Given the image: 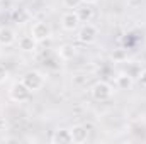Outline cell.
Listing matches in <instances>:
<instances>
[{
    "mask_svg": "<svg viewBox=\"0 0 146 144\" xmlns=\"http://www.w3.org/2000/svg\"><path fill=\"white\" fill-rule=\"evenodd\" d=\"M31 92H37V90H41L42 87H44V83H46V78H44V75L42 73L36 71V70H31V71H26L22 75V80H21Z\"/></svg>",
    "mask_w": 146,
    "mask_h": 144,
    "instance_id": "6da1fadb",
    "label": "cell"
},
{
    "mask_svg": "<svg viewBox=\"0 0 146 144\" xmlns=\"http://www.w3.org/2000/svg\"><path fill=\"white\" fill-rule=\"evenodd\" d=\"M9 97H10V100L15 102V104H24V102H27V100L31 98V90H29L22 81H17V83H14V85L10 87Z\"/></svg>",
    "mask_w": 146,
    "mask_h": 144,
    "instance_id": "7a4b0ae2",
    "label": "cell"
},
{
    "mask_svg": "<svg viewBox=\"0 0 146 144\" xmlns=\"http://www.w3.org/2000/svg\"><path fill=\"white\" fill-rule=\"evenodd\" d=\"M112 87H110L107 81H97L92 88H90V93H92V98L97 100V102H107L110 97H112Z\"/></svg>",
    "mask_w": 146,
    "mask_h": 144,
    "instance_id": "3957f363",
    "label": "cell"
},
{
    "mask_svg": "<svg viewBox=\"0 0 146 144\" xmlns=\"http://www.w3.org/2000/svg\"><path fill=\"white\" fill-rule=\"evenodd\" d=\"M97 36H99V29H97V26H94V24H90V22L83 24L82 29L78 31V41L83 42V44H92V42H95V41H97Z\"/></svg>",
    "mask_w": 146,
    "mask_h": 144,
    "instance_id": "277c9868",
    "label": "cell"
},
{
    "mask_svg": "<svg viewBox=\"0 0 146 144\" xmlns=\"http://www.w3.org/2000/svg\"><path fill=\"white\" fill-rule=\"evenodd\" d=\"M31 36L36 39L37 42H41V41H46V39H49L51 37V27H49V24L48 22H34L33 24V29H31Z\"/></svg>",
    "mask_w": 146,
    "mask_h": 144,
    "instance_id": "5b68a950",
    "label": "cell"
},
{
    "mask_svg": "<svg viewBox=\"0 0 146 144\" xmlns=\"http://www.w3.org/2000/svg\"><path fill=\"white\" fill-rule=\"evenodd\" d=\"M70 134H72V143L75 144H83L88 139V129L82 124H76V126L70 127Z\"/></svg>",
    "mask_w": 146,
    "mask_h": 144,
    "instance_id": "8992f818",
    "label": "cell"
},
{
    "mask_svg": "<svg viewBox=\"0 0 146 144\" xmlns=\"http://www.w3.org/2000/svg\"><path fill=\"white\" fill-rule=\"evenodd\" d=\"M78 26H80V20H78L76 14H75L73 10H72V12L63 14V17H61V27H63L65 31L73 32V31H76V29H78Z\"/></svg>",
    "mask_w": 146,
    "mask_h": 144,
    "instance_id": "52a82bcc",
    "label": "cell"
},
{
    "mask_svg": "<svg viewBox=\"0 0 146 144\" xmlns=\"http://www.w3.org/2000/svg\"><path fill=\"white\" fill-rule=\"evenodd\" d=\"M75 14H76V17H78L80 22L87 24V22H90L92 17H94V9H92L88 3H82L78 9H75Z\"/></svg>",
    "mask_w": 146,
    "mask_h": 144,
    "instance_id": "ba28073f",
    "label": "cell"
},
{
    "mask_svg": "<svg viewBox=\"0 0 146 144\" xmlns=\"http://www.w3.org/2000/svg\"><path fill=\"white\" fill-rule=\"evenodd\" d=\"M133 83H134V80H133L131 73L124 71V73H119L115 76V87L119 90H131L133 88Z\"/></svg>",
    "mask_w": 146,
    "mask_h": 144,
    "instance_id": "9c48e42d",
    "label": "cell"
},
{
    "mask_svg": "<svg viewBox=\"0 0 146 144\" xmlns=\"http://www.w3.org/2000/svg\"><path fill=\"white\" fill-rule=\"evenodd\" d=\"M51 143H54V144H70L72 143L70 129H56L54 134L51 136Z\"/></svg>",
    "mask_w": 146,
    "mask_h": 144,
    "instance_id": "30bf717a",
    "label": "cell"
},
{
    "mask_svg": "<svg viewBox=\"0 0 146 144\" xmlns=\"http://www.w3.org/2000/svg\"><path fill=\"white\" fill-rule=\"evenodd\" d=\"M15 42V32L10 27H0V46L7 48Z\"/></svg>",
    "mask_w": 146,
    "mask_h": 144,
    "instance_id": "8fae6325",
    "label": "cell"
},
{
    "mask_svg": "<svg viewBox=\"0 0 146 144\" xmlns=\"http://www.w3.org/2000/svg\"><path fill=\"white\" fill-rule=\"evenodd\" d=\"M36 44H37V41L33 36L19 37V48H21L22 51H26V53H33V51L36 49Z\"/></svg>",
    "mask_w": 146,
    "mask_h": 144,
    "instance_id": "7c38bea8",
    "label": "cell"
},
{
    "mask_svg": "<svg viewBox=\"0 0 146 144\" xmlns=\"http://www.w3.org/2000/svg\"><path fill=\"white\" fill-rule=\"evenodd\" d=\"M75 46L72 44H65V46H61L60 48V51H58V54H60V58L61 59H65V61H68V59H72L73 56H75Z\"/></svg>",
    "mask_w": 146,
    "mask_h": 144,
    "instance_id": "4fadbf2b",
    "label": "cell"
},
{
    "mask_svg": "<svg viewBox=\"0 0 146 144\" xmlns=\"http://www.w3.org/2000/svg\"><path fill=\"white\" fill-rule=\"evenodd\" d=\"M110 56H112V59H114V61H119V63L127 59V53H126V49H122V48H119V49H114Z\"/></svg>",
    "mask_w": 146,
    "mask_h": 144,
    "instance_id": "5bb4252c",
    "label": "cell"
},
{
    "mask_svg": "<svg viewBox=\"0 0 146 144\" xmlns=\"http://www.w3.org/2000/svg\"><path fill=\"white\" fill-rule=\"evenodd\" d=\"M61 3H63L66 9H78L83 2H82V0H61Z\"/></svg>",
    "mask_w": 146,
    "mask_h": 144,
    "instance_id": "9a60e30c",
    "label": "cell"
},
{
    "mask_svg": "<svg viewBox=\"0 0 146 144\" xmlns=\"http://www.w3.org/2000/svg\"><path fill=\"white\" fill-rule=\"evenodd\" d=\"M7 78H9V70L5 68V65L0 63V83H5Z\"/></svg>",
    "mask_w": 146,
    "mask_h": 144,
    "instance_id": "2e32d148",
    "label": "cell"
},
{
    "mask_svg": "<svg viewBox=\"0 0 146 144\" xmlns=\"http://www.w3.org/2000/svg\"><path fill=\"white\" fill-rule=\"evenodd\" d=\"M138 76H139V83H141L143 87H146V68H143Z\"/></svg>",
    "mask_w": 146,
    "mask_h": 144,
    "instance_id": "e0dca14e",
    "label": "cell"
},
{
    "mask_svg": "<svg viewBox=\"0 0 146 144\" xmlns=\"http://www.w3.org/2000/svg\"><path fill=\"white\" fill-rule=\"evenodd\" d=\"M5 129H7V120L0 117V132H2V131H5Z\"/></svg>",
    "mask_w": 146,
    "mask_h": 144,
    "instance_id": "ac0fdd59",
    "label": "cell"
},
{
    "mask_svg": "<svg viewBox=\"0 0 146 144\" xmlns=\"http://www.w3.org/2000/svg\"><path fill=\"white\" fill-rule=\"evenodd\" d=\"M83 3H88V5H92V3H97L99 0H82Z\"/></svg>",
    "mask_w": 146,
    "mask_h": 144,
    "instance_id": "d6986e66",
    "label": "cell"
}]
</instances>
